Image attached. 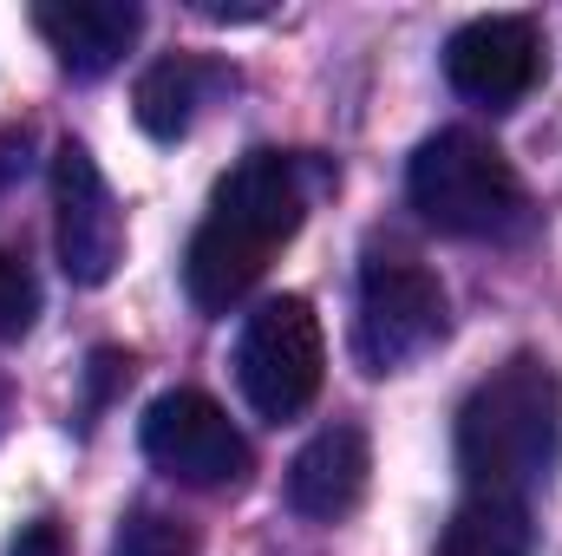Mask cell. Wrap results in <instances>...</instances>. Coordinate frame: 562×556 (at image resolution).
I'll return each instance as SVG.
<instances>
[{"label": "cell", "instance_id": "cell-9", "mask_svg": "<svg viewBox=\"0 0 562 556\" xmlns=\"http://www.w3.org/2000/svg\"><path fill=\"white\" fill-rule=\"evenodd\" d=\"M367 478H373V445L360 425H321L294 465H288V504L307 518V524H340L347 511H360L367 498Z\"/></svg>", "mask_w": 562, "mask_h": 556}, {"label": "cell", "instance_id": "cell-17", "mask_svg": "<svg viewBox=\"0 0 562 556\" xmlns=\"http://www.w3.org/2000/svg\"><path fill=\"white\" fill-rule=\"evenodd\" d=\"M26 170V132H0V190Z\"/></svg>", "mask_w": 562, "mask_h": 556}, {"label": "cell", "instance_id": "cell-8", "mask_svg": "<svg viewBox=\"0 0 562 556\" xmlns=\"http://www.w3.org/2000/svg\"><path fill=\"white\" fill-rule=\"evenodd\" d=\"M445 79L484 112L524 105L537 92V79H543V33H537V20H524V13L464 20L445 40Z\"/></svg>", "mask_w": 562, "mask_h": 556}, {"label": "cell", "instance_id": "cell-15", "mask_svg": "<svg viewBox=\"0 0 562 556\" xmlns=\"http://www.w3.org/2000/svg\"><path fill=\"white\" fill-rule=\"evenodd\" d=\"M132 380V354H119V347H99L92 354V413L112 400V387H125Z\"/></svg>", "mask_w": 562, "mask_h": 556}, {"label": "cell", "instance_id": "cell-11", "mask_svg": "<svg viewBox=\"0 0 562 556\" xmlns=\"http://www.w3.org/2000/svg\"><path fill=\"white\" fill-rule=\"evenodd\" d=\"M216 86H229V73H223V66L190 59V53H170V59H157V66L138 79L132 112H138V125L157 144H177L190 125H196V112H203V99H210Z\"/></svg>", "mask_w": 562, "mask_h": 556}, {"label": "cell", "instance_id": "cell-3", "mask_svg": "<svg viewBox=\"0 0 562 556\" xmlns=\"http://www.w3.org/2000/svg\"><path fill=\"white\" fill-rule=\"evenodd\" d=\"M406 197L445 236H504L524 216V184L491 138L451 125L431 132L406 164Z\"/></svg>", "mask_w": 562, "mask_h": 556}, {"label": "cell", "instance_id": "cell-2", "mask_svg": "<svg viewBox=\"0 0 562 556\" xmlns=\"http://www.w3.org/2000/svg\"><path fill=\"white\" fill-rule=\"evenodd\" d=\"M562 465V380L543 354H510L458 407V471L477 498H530Z\"/></svg>", "mask_w": 562, "mask_h": 556}, {"label": "cell", "instance_id": "cell-7", "mask_svg": "<svg viewBox=\"0 0 562 556\" xmlns=\"http://www.w3.org/2000/svg\"><path fill=\"white\" fill-rule=\"evenodd\" d=\"M53 210H59V269L79 288H105L125 263V210L92 164L86 144H59L53 157Z\"/></svg>", "mask_w": 562, "mask_h": 556}, {"label": "cell", "instance_id": "cell-4", "mask_svg": "<svg viewBox=\"0 0 562 556\" xmlns=\"http://www.w3.org/2000/svg\"><path fill=\"white\" fill-rule=\"evenodd\" d=\"M451 327L445 288L438 276L400 256V249H373L360 269V314H353V347L367 360V374H400L419 354H431Z\"/></svg>", "mask_w": 562, "mask_h": 556}, {"label": "cell", "instance_id": "cell-16", "mask_svg": "<svg viewBox=\"0 0 562 556\" xmlns=\"http://www.w3.org/2000/svg\"><path fill=\"white\" fill-rule=\"evenodd\" d=\"M7 556H66V544H59V524H46V518H40V524H26V531L13 537V551H7Z\"/></svg>", "mask_w": 562, "mask_h": 556}, {"label": "cell", "instance_id": "cell-13", "mask_svg": "<svg viewBox=\"0 0 562 556\" xmlns=\"http://www.w3.org/2000/svg\"><path fill=\"white\" fill-rule=\"evenodd\" d=\"M112 556H196V531L170 511H125L119 518V537H112Z\"/></svg>", "mask_w": 562, "mask_h": 556}, {"label": "cell", "instance_id": "cell-5", "mask_svg": "<svg viewBox=\"0 0 562 556\" xmlns=\"http://www.w3.org/2000/svg\"><path fill=\"white\" fill-rule=\"evenodd\" d=\"M321 374H327V341H321V321L301 294H276L243 321L236 380H243V400L262 419L281 425V419L307 413L321 393Z\"/></svg>", "mask_w": 562, "mask_h": 556}, {"label": "cell", "instance_id": "cell-14", "mask_svg": "<svg viewBox=\"0 0 562 556\" xmlns=\"http://www.w3.org/2000/svg\"><path fill=\"white\" fill-rule=\"evenodd\" d=\"M40 321V276L20 249H0V341H20Z\"/></svg>", "mask_w": 562, "mask_h": 556}, {"label": "cell", "instance_id": "cell-12", "mask_svg": "<svg viewBox=\"0 0 562 556\" xmlns=\"http://www.w3.org/2000/svg\"><path fill=\"white\" fill-rule=\"evenodd\" d=\"M537 551V524L517 498H464L438 537V556H530Z\"/></svg>", "mask_w": 562, "mask_h": 556}, {"label": "cell", "instance_id": "cell-10", "mask_svg": "<svg viewBox=\"0 0 562 556\" xmlns=\"http://www.w3.org/2000/svg\"><path fill=\"white\" fill-rule=\"evenodd\" d=\"M33 26L72 79H99L138 46L144 7L138 0H46L33 7Z\"/></svg>", "mask_w": 562, "mask_h": 556}, {"label": "cell", "instance_id": "cell-18", "mask_svg": "<svg viewBox=\"0 0 562 556\" xmlns=\"http://www.w3.org/2000/svg\"><path fill=\"white\" fill-rule=\"evenodd\" d=\"M196 13H203V20H262L269 7H229V0H203Z\"/></svg>", "mask_w": 562, "mask_h": 556}, {"label": "cell", "instance_id": "cell-6", "mask_svg": "<svg viewBox=\"0 0 562 556\" xmlns=\"http://www.w3.org/2000/svg\"><path fill=\"white\" fill-rule=\"evenodd\" d=\"M144 458L164 471V478H177V485H190V491H223V485H243L249 478V438L236 432V419L223 413L210 393H196V387H177V393H157L150 407H144Z\"/></svg>", "mask_w": 562, "mask_h": 556}, {"label": "cell", "instance_id": "cell-1", "mask_svg": "<svg viewBox=\"0 0 562 556\" xmlns=\"http://www.w3.org/2000/svg\"><path fill=\"white\" fill-rule=\"evenodd\" d=\"M307 216L301 157L288 151H249L210 197V216L196 223L183 249V288L203 314H229L256 281L269 276L276 249Z\"/></svg>", "mask_w": 562, "mask_h": 556}]
</instances>
